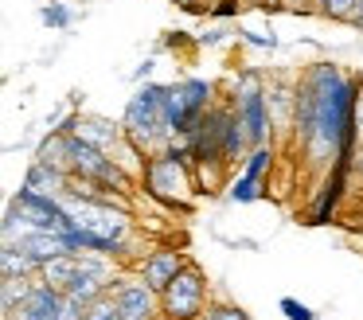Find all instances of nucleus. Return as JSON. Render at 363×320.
Listing matches in <instances>:
<instances>
[{
	"label": "nucleus",
	"instance_id": "nucleus-1",
	"mask_svg": "<svg viewBox=\"0 0 363 320\" xmlns=\"http://www.w3.org/2000/svg\"><path fill=\"white\" fill-rule=\"evenodd\" d=\"M359 98L363 75L347 70L336 59H313L301 67L297 78V121L293 140L297 160L316 180L328 168H352L359 153Z\"/></svg>",
	"mask_w": 363,
	"mask_h": 320
},
{
	"label": "nucleus",
	"instance_id": "nucleus-2",
	"mask_svg": "<svg viewBox=\"0 0 363 320\" xmlns=\"http://www.w3.org/2000/svg\"><path fill=\"white\" fill-rule=\"evenodd\" d=\"M121 125L125 137L145 153H164L172 129H168V82H137V90L129 94L125 109H121Z\"/></svg>",
	"mask_w": 363,
	"mask_h": 320
},
{
	"label": "nucleus",
	"instance_id": "nucleus-3",
	"mask_svg": "<svg viewBox=\"0 0 363 320\" xmlns=\"http://www.w3.org/2000/svg\"><path fill=\"white\" fill-rule=\"evenodd\" d=\"M223 98L230 101V109L238 114L246 137L254 145L274 140V121H269V101H266V70L262 67H238L230 86L223 90Z\"/></svg>",
	"mask_w": 363,
	"mask_h": 320
},
{
	"label": "nucleus",
	"instance_id": "nucleus-4",
	"mask_svg": "<svg viewBox=\"0 0 363 320\" xmlns=\"http://www.w3.org/2000/svg\"><path fill=\"white\" fill-rule=\"evenodd\" d=\"M141 187L149 199L164 203L172 211H191V199L199 195L196 187V172H191V160L176 153H152L145 160V176H141Z\"/></svg>",
	"mask_w": 363,
	"mask_h": 320
},
{
	"label": "nucleus",
	"instance_id": "nucleus-5",
	"mask_svg": "<svg viewBox=\"0 0 363 320\" xmlns=\"http://www.w3.org/2000/svg\"><path fill=\"white\" fill-rule=\"evenodd\" d=\"M219 98L223 94H219V86H215L211 78L188 75V78L168 82V129H172V137L176 133H191Z\"/></svg>",
	"mask_w": 363,
	"mask_h": 320
},
{
	"label": "nucleus",
	"instance_id": "nucleus-6",
	"mask_svg": "<svg viewBox=\"0 0 363 320\" xmlns=\"http://www.w3.org/2000/svg\"><path fill=\"white\" fill-rule=\"evenodd\" d=\"M207 309H211V281L196 262H188L160 293V320H203Z\"/></svg>",
	"mask_w": 363,
	"mask_h": 320
},
{
	"label": "nucleus",
	"instance_id": "nucleus-7",
	"mask_svg": "<svg viewBox=\"0 0 363 320\" xmlns=\"http://www.w3.org/2000/svg\"><path fill=\"white\" fill-rule=\"evenodd\" d=\"M355 184V172L352 168H328L313 187V199H308V211H305V223L308 226H324V223H336L340 219V207H344L347 192Z\"/></svg>",
	"mask_w": 363,
	"mask_h": 320
},
{
	"label": "nucleus",
	"instance_id": "nucleus-8",
	"mask_svg": "<svg viewBox=\"0 0 363 320\" xmlns=\"http://www.w3.org/2000/svg\"><path fill=\"white\" fill-rule=\"evenodd\" d=\"M297 78L301 70H266V101L274 137L293 140V121H297Z\"/></svg>",
	"mask_w": 363,
	"mask_h": 320
},
{
	"label": "nucleus",
	"instance_id": "nucleus-9",
	"mask_svg": "<svg viewBox=\"0 0 363 320\" xmlns=\"http://www.w3.org/2000/svg\"><path fill=\"white\" fill-rule=\"evenodd\" d=\"M110 297L118 304L121 320H160V293L137 273H121L118 285L110 289Z\"/></svg>",
	"mask_w": 363,
	"mask_h": 320
},
{
	"label": "nucleus",
	"instance_id": "nucleus-10",
	"mask_svg": "<svg viewBox=\"0 0 363 320\" xmlns=\"http://www.w3.org/2000/svg\"><path fill=\"white\" fill-rule=\"evenodd\" d=\"M188 262H191V258L184 254V250H172V246H152V250H145V254L133 262V273H137L141 281H149V285L157 289V293H164V289L176 281V273H180Z\"/></svg>",
	"mask_w": 363,
	"mask_h": 320
},
{
	"label": "nucleus",
	"instance_id": "nucleus-11",
	"mask_svg": "<svg viewBox=\"0 0 363 320\" xmlns=\"http://www.w3.org/2000/svg\"><path fill=\"white\" fill-rule=\"evenodd\" d=\"M4 320H63V289L48 285L43 277H35L32 293L20 301V309Z\"/></svg>",
	"mask_w": 363,
	"mask_h": 320
},
{
	"label": "nucleus",
	"instance_id": "nucleus-12",
	"mask_svg": "<svg viewBox=\"0 0 363 320\" xmlns=\"http://www.w3.org/2000/svg\"><path fill=\"white\" fill-rule=\"evenodd\" d=\"M12 246L24 250V254L32 258L35 265H48L51 258L71 254V246H67V234H63V231H24L20 238H12Z\"/></svg>",
	"mask_w": 363,
	"mask_h": 320
},
{
	"label": "nucleus",
	"instance_id": "nucleus-13",
	"mask_svg": "<svg viewBox=\"0 0 363 320\" xmlns=\"http://www.w3.org/2000/svg\"><path fill=\"white\" fill-rule=\"evenodd\" d=\"M74 137H82V140H90V145H98V148H106V153H113V148L125 140V125H121V117L113 121V117L86 114V109H82L79 133H74Z\"/></svg>",
	"mask_w": 363,
	"mask_h": 320
},
{
	"label": "nucleus",
	"instance_id": "nucleus-14",
	"mask_svg": "<svg viewBox=\"0 0 363 320\" xmlns=\"http://www.w3.org/2000/svg\"><path fill=\"white\" fill-rule=\"evenodd\" d=\"M24 187H32V192H40V195H55L59 199V195L71 187V176L59 172V168H51V164H43V160H32L28 172H24Z\"/></svg>",
	"mask_w": 363,
	"mask_h": 320
},
{
	"label": "nucleus",
	"instance_id": "nucleus-15",
	"mask_svg": "<svg viewBox=\"0 0 363 320\" xmlns=\"http://www.w3.org/2000/svg\"><path fill=\"white\" fill-rule=\"evenodd\" d=\"M35 273H40V265L24 250H16L12 242L0 246V277H35Z\"/></svg>",
	"mask_w": 363,
	"mask_h": 320
},
{
	"label": "nucleus",
	"instance_id": "nucleus-16",
	"mask_svg": "<svg viewBox=\"0 0 363 320\" xmlns=\"http://www.w3.org/2000/svg\"><path fill=\"white\" fill-rule=\"evenodd\" d=\"M35 277H40V273H35ZM35 277H0V312H4V316H12V312L20 309V301L32 293Z\"/></svg>",
	"mask_w": 363,
	"mask_h": 320
},
{
	"label": "nucleus",
	"instance_id": "nucleus-17",
	"mask_svg": "<svg viewBox=\"0 0 363 320\" xmlns=\"http://www.w3.org/2000/svg\"><path fill=\"white\" fill-rule=\"evenodd\" d=\"M262 195H266V180H254V176H246V172H238V176L227 184V199L235 203V207H246V203H258Z\"/></svg>",
	"mask_w": 363,
	"mask_h": 320
},
{
	"label": "nucleus",
	"instance_id": "nucleus-18",
	"mask_svg": "<svg viewBox=\"0 0 363 320\" xmlns=\"http://www.w3.org/2000/svg\"><path fill=\"white\" fill-rule=\"evenodd\" d=\"M74 270H79V254H59L48 265H40V277L55 289H67L74 281Z\"/></svg>",
	"mask_w": 363,
	"mask_h": 320
},
{
	"label": "nucleus",
	"instance_id": "nucleus-19",
	"mask_svg": "<svg viewBox=\"0 0 363 320\" xmlns=\"http://www.w3.org/2000/svg\"><path fill=\"white\" fill-rule=\"evenodd\" d=\"M274 164H277V148H274V140H266V145H254L250 153H246L242 172L254 180H266L269 172H274Z\"/></svg>",
	"mask_w": 363,
	"mask_h": 320
},
{
	"label": "nucleus",
	"instance_id": "nucleus-20",
	"mask_svg": "<svg viewBox=\"0 0 363 320\" xmlns=\"http://www.w3.org/2000/svg\"><path fill=\"white\" fill-rule=\"evenodd\" d=\"M40 20L48 31H67L74 23V8L67 4V0H51V4L40 8Z\"/></svg>",
	"mask_w": 363,
	"mask_h": 320
},
{
	"label": "nucleus",
	"instance_id": "nucleus-21",
	"mask_svg": "<svg viewBox=\"0 0 363 320\" xmlns=\"http://www.w3.org/2000/svg\"><path fill=\"white\" fill-rule=\"evenodd\" d=\"M352 8H355V0H313V12L320 20H336V23H347Z\"/></svg>",
	"mask_w": 363,
	"mask_h": 320
},
{
	"label": "nucleus",
	"instance_id": "nucleus-22",
	"mask_svg": "<svg viewBox=\"0 0 363 320\" xmlns=\"http://www.w3.org/2000/svg\"><path fill=\"white\" fill-rule=\"evenodd\" d=\"M238 39L258 47V51H277V47H281V39H277L274 31H258V28H238Z\"/></svg>",
	"mask_w": 363,
	"mask_h": 320
},
{
	"label": "nucleus",
	"instance_id": "nucleus-23",
	"mask_svg": "<svg viewBox=\"0 0 363 320\" xmlns=\"http://www.w3.org/2000/svg\"><path fill=\"white\" fill-rule=\"evenodd\" d=\"M203 320H250V312L235 301H211V309H207Z\"/></svg>",
	"mask_w": 363,
	"mask_h": 320
},
{
	"label": "nucleus",
	"instance_id": "nucleus-24",
	"mask_svg": "<svg viewBox=\"0 0 363 320\" xmlns=\"http://www.w3.org/2000/svg\"><path fill=\"white\" fill-rule=\"evenodd\" d=\"M277 309H281L285 320H320V316H316V309H308L305 301H297V297H281Z\"/></svg>",
	"mask_w": 363,
	"mask_h": 320
},
{
	"label": "nucleus",
	"instance_id": "nucleus-25",
	"mask_svg": "<svg viewBox=\"0 0 363 320\" xmlns=\"http://www.w3.org/2000/svg\"><path fill=\"white\" fill-rule=\"evenodd\" d=\"M86 320H121V312H118V304H113V297H110V293L98 297V301L86 309Z\"/></svg>",
	"mask_w": 363,
	"mask_h": 320
},
{
	"label": "nucleus",
	"instance_id": "nucleus-26",
	"mask_svg": "<svg viewBox=\"0 0 363 320\" xmlns=\"http://www.w3.org/2000/svg\"><path fill=\"white\" fill-rule=\"evenodd\" d=\"M227 39H230V31H227V28H211V31H203V35H199L196 43H199V47H219V43H227Z\"/></svg>",
	"mask_w": 363,
	"mask_h": 320
},
{
	"label": "nucleus",
	"instance_id": "nucleus-27",
	"mask_svg": "<svg viewBox=\"0 0 363 320\" xmlns=\"http://www.w3.org/2000/svg\"><path fill=\"white\" fill-rule=\"evenodd\" d=\"M157 70V55H149V59H141L133 67V82H149V75Z\"/></svg>",
	"mask_w": 363,
	"mask_h": 320
},
{
	"label": "nucleus",
	"instance_id": "nucleus-28",
	"mask_svg": "<svg viewBox=\"0 0 363 320\" xmlns=\"http://www.w3.org/2000/svg\"><path fill=\"white\" fill-rule=\"evenodd\" d=\"M355 180L363 184V140H359V153H355Z\"/></svg>",
	"mask_w": 363,
	"mask_h": 320
},
{
	"label": "nucleus",
	"instance_id": "nucleus-29",
	"mask_svg": "<svg viewBox=\"0 0 363 320\" xmlns=\"http://www.w3.org/2000/svg\"><path fill=\"white\" fill-rule=\"evenodd\" d=\"M355 117H359V140H363V98H359V114Z\"/></svg>",
	"mask_w": 363,
	"mask_h": 320
}]
</instances>
